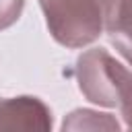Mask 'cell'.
<instances>
[{
	"label": "cell",
	"mask_w": 132,
	"mask_h": 132,
	"mask_svg": "<svg viewBox=\"0 0 132 132\" xmlns=\"http://www.w3.org/2000/svg\"><path fill=\"white\" fill-rule=\"evenodd\" d=\"M105 33L116 52L128 64H132V0H120V6L113 19L107 23Z\"/></svg>",
	"instance_id": "obj_4"
},
{
	"label": "cell",
	"mask_w": 132,
	"mask_h": 132,
	"mask_svg": "<svg viewBox=\"0 0 132 132\" xmlns=\"http://www.w3.org/2000/svg\"><path fill=\"white\" fill-rule=\"evenodd\" d=\"M52 37L64 47L97 41L113 19L120 0H39Z\"/></svg>",
	"instance_id": "obj_1"
},
{
	"label": "cell",
	"mask_w": 132,
	"mask_h": 132,
	"mask_svg": "<svg viewBox=\"0 0 132 132\" xmlns=\"http://www.w3.org/2000/svg\"><path fill=\"white\" fill-rule=\"evenodd\" d=\"M52 126V109L39 97L19 95L0 99V130L47 132Z\"/></svg>",
	"instance_id": "obj_3"
},
{
	"label": "cell",
	"mask_w": 132,
	"mask_h": 132,
	"mask_svg": "<svg viewBox=\"0 0 132 132\" xmlns=\"http://www.w3.org/2000/svg\"><path fill=\"white\" fill-rule=\"evenodd\" d=\"M80 93L97 105L118 107L120 89L128 74V68L118 62L107 50L91 47L76 58L74 66Z\"/></svg>",
	"instance_id": "obj_2"
},
{
	"label": "cell",
	"mask_w": 132,
	"mask_h": 132,
	"mask_svg": "<svg viewBox=\"0 0 132 132\" xmlns=\"http://www.w3.org/2000/svg\"><path fill=\"white\" fill-rule=\"evenodd\" d=\"M62 130H120V124L109 113H99L93 109H74L64 118Z\"/></svg>",
	"instance_id": "obj_5"
},
{
	"label": "cell",
	"mask_w": 132,
	"mask_h": 132,
	"mask_svg": "<svg viewBox=\"0 0 132 132\" xmlns=\"http://www.w3.org/2000/svg\"><path fill=\"white\" fill-rule=\"evenodd\" d=\"M25 0H0V31L14 25L23 12Z\"/></svg>",
	"instance_id": "obj_6"
},
{
	"label": "cell",
	"mask_w": 132,
	"mask_h": 132,
	"mask_svg": "<svg viewBox=\"0 0 132 132\" xmlns=\"http://www.w3.org/2000/svg\"><path fill=\"white\" fill-rule=\"evenodd\" d=\"M118 107L122 111V118L126 122V126L132 130V72L128 70L124 82H122V89H120V101H118Z\"/></svg>",
	"instance_id": "obj_7"
}]
</instances>
